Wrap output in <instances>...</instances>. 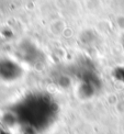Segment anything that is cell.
<instances>
[{"instance_id": "obj_3", "label": "cell", "mask_w": 124, "mask_h": 134, "mask_svg": "<svg viewBox=\"0 0 124 134\" xmlns=\"http://www.w3.org/2000/svg\"><path fill=\"white\" fill-rule=\"evenodd\" d=\"M122 44H123V45H124V36L122 37Z\"/></svg>"}, {"instance_id": "obj_1", "label": "cell", "mask_w": 124, "mask_h": 134, "mask_svg": "<svg viewBox=\"0 0 124 134\" xmlns=\"http://www.w3.org/2000/svg\"><path fill=\"white\" fill-rule=\"evenodd\" d=\"M56 104L44 94H32L19 104L16 118L25 129L40 131L54 121Z\"/></svg>"}, {"instance_id": "obj_2", "label": "cell", "mask_w": 124, "mask_h": 134, "mask_svg": "<svg viewBox=\"0 0 124 134\" xmlns=\"http://www.w3.org/2000/svg\"><path fill=\"white\" fill-rule=\"evenodd\" d=\"M22 74V69L18 63L13 60L3 59L0 62V76L5 80H15Z\"/></svg>"}]
</instances>
